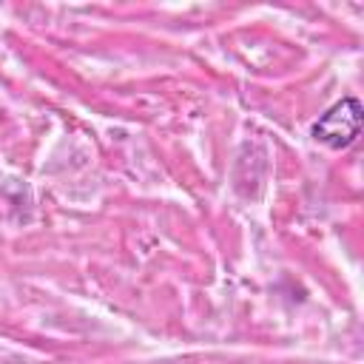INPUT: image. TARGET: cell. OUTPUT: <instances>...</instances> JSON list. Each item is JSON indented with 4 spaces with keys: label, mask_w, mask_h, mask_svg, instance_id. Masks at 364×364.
I'll list each match as a JSON object with an SVG mask.
<instances>
[{
    "label": "cell",
    "mask_w": 364,
    "mask_h": 364,
    "mask_svg": "<svg viewBox=\"0 0 364 364\" xmlns=\"http://www.w3.org/2000/svg\"><path fill=\"white\" fill-rule=\"evenodd\" d=\"M358 131H361V102L353 100V97L330 105L313 122V128H310V134H313L316 142H321L327 148H336V151L353 145L355 136H358Z\"/></svg>",
    "instance_id": "cell-1"
}]
</instances>
